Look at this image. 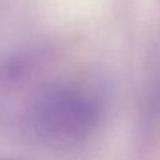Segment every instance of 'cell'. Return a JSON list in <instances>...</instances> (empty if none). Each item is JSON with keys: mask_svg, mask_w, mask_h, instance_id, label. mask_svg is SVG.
<instances>
[{"mask_svg": "<svg viewBox=\"0 0 160 160\" xmlns=\"http://www.w3.org/2000/svg\"><path fill=\"white\" fill-rule=\"evenodd\" d=\"M100 118L98 99L66 82L38 88L26 102L24 122L29 134L54 150H70L84 144Z\"/></svg>", "mask_w": 160, "mask_h": 160, "instance_id": "6da1fadb", "label": "cell"}]
</instances>
